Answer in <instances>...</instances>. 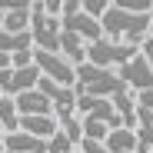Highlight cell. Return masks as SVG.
Wrapping results in <instances>:
<instances>
[{
  "instance_id": "12",
  "label": "cell",
  "mask_w": 153,
  "mask_h": 153,
  "mask_svg": "<svg viewBox=\"0 0 153 153\" xmlns=\"http://www.w3.org/2000/svg\"><path fill=\"white\" fill-rule=\"evenodd\" d=\"M57 130L73 143V150H76V143H80L83 140V130H80V117H67V120H60L57 123Z\"/></svg>"
},
{
  "instance_id": "15",
  "label": "cell",
  "mask_w": 153,
  "mask_h": 153,
  "mask_svg": "<svg viewBox=\"0 0 153 153\" xmlns=\"http://www.w3.org/2000/svg\"><path fill=\"white\" fill-rule=\"evenodd\" d=\"M70 150H73V143H70V140H67L60 130H57L53 137L47 140V153H70Z\"/></svg>"
},
{
  "instance_id": "11",
  "label": "cell",
  "mask_w": 153,
  "mask_h": 153,
  "mask_svg": "<svg viewBox=\"0 0 153 153\" xmlns=\"http://www.w3.org/2000/svg\"><path fill=\"white\" fill-rule=\"evenodd\" d=\"M0 130L4 133H17L20 130V117H17V107L10 97H0Z\"/></svg>"
},
{
  "instance_id": "9",
  "label": "cell",
  "mask_w": 153,
  "mask_h": 153,
  "mask_svg": "<svg viewBox=\"0 0 153 153\" xmlns=\"http://www.w3.org/2000/svg\"><path fill=\"white\" fill-rule=\"evenodd\" d=\"M0 30L7 33H27L30 30V4H17L4 13V23H0Z\"/></svg>"
},
{
  "instance_id": "18",
  "label": "cell",
  "mask_w": 153,
  "mask_h": 153,
  "mask_svg": "<svg viewBox=\"0 0 153 153\" xmlns=\"http://www.w3.org/2000/svg\"><path fill=\"white\" fill-rule=\"evenodd\" d=\"M76 150H80V153H107V146L97 143V140H80V143H76Z\"/></svg>"
},
{
  "instance_id": "16",
  "label": "cell",
  "mask_w": 153,
  "mask_h": 153,
  "mask_svg": "<svg viewBox=\"0 0 153 153\" xmlns=\"http://www.w3.org/2000/svg\"><path fill=\"white\" fill-rule=\"evenodd\" d=\"M10 67H13V70L33 67V47H30V50H17V53H10Z\"/></svg>"
},
{
  "instance_id": "19",
  "label": "cell",
  "mask_w": 153,
  "mask_h": 153,
  "mask_svg": "<svg viewBox=\"0 0 153 153\" xmlns=\"http://www.w3.org/2000/svg\"><path fill=\"white\" fill-rule=\"evenodd\" d=\"M143 57H146V63L153 67V50H146V53H143Z\"/></svg>"
},
{
  "instance_id": "7",
  "label": "cell",
  "mask_w": 153,
  "mask_h": 153,
  "mask_svg": "<svg viewBox=\"0 0 153 153\" xmlns=\"http://www.w3.org/2000/svg\"><path fill=\"white\" fill-rule=\"evenodd\" d=\"M60 57L76 70V67H80V63H87V43L80 40V37H73V33H60Z\"/></svg>"
},
{
  "instance_id": "14",
  "label": "cell",
  "mask_w": 153,
  "mask_h": 153,
  "mask_svg": "<svg viewBox=\"0 0 153 153\" xmlns=\"http://www.w3.org/2000/svg\"><path fill=\"white\" fill-rule=\"evenodd\" d=\"M107 7H110L107 0H83V4H80V10H83L90 20H97V23H100V17L107 13Z\"/></svg>"
},
{
  "instance_id": "21",
  "label": "cell",
  "mask_w": 153,
  "mask_h": 153,
  "mask_svg": "<svg viewBox=\"0 0 153 153\" xmlns=\"http://www.w3.org/2000/svg\"><path fill=\"white\" fill-rule=\"evenodd\" d=\"M0 137H4V130H0Z\"/></svg>"
},
{
  "instance_id": "3",
  "label": "cell",
  "mask_w": 153,
  "mask_h": 153,
  "mask_svg": "<svg viewBox=\"0 0 153 153\" xmlns=\"http://www.w3.org/2000/svg\"><path fill=\"white\" fill-rule=\"evenodd\" d=\"M137 53H140V47L117 43V40H107V37L87 43V63H90V67H103V70H113V67L130 63Z\"/></svg>"
},
{
  "instance_id": "20",
  "label": "cell",
  "mask_w": 153,
  "mask_h": 153,
  "mask_svg": "<svg viewBox=\"0 0 153 153\" xmlns=\"http://www.w3.org/2000/svg\"><path fill=\"white\" fill-rule=\"evenodd\" d=\"M0 153H4V143H0Z\"/></svg>"
},
{
  "instance_id": "22",
  "label": "cell",
  "mask_w": 153,
  "mask_h": 153,
  "mask_svg": "<svg viewBox=\"0 0 153 153\" xmlns=\"http://www.w3.org/2000/svg\"><path fill=\"white\" fill-rule=\"evenodd\" d=\"M4 153H7V150H4Z\"/></svg>"
},
{
  "instance_id": "6",
  "label": "cell",
  "mask_w": 153,
  "mask_h": 153,
  "mask_svg": "<svg viewBox=\"0 0 153 153\" xmlns=\"http://www.w3.org/2000/svg\"><path fill=\"white\" fill-rule=\"evenodd\" d=\"M13 107H17V117H53V107L47 103V97L40 90H27L13 97Z\"/></svg>"
},
{
  "instance_id": "17",
  "label": "cell",
  "mask_w": 153,
  "mask_h": 153,
  "mask_svg": "<svg viewBox=\"0 0 153 153\" xmlns=\"http://www.w3.org/2000/svg\"><path fill=\"white\" fill-rule=\"evenodd\" d=\"M133 100H137V107H140V110L153 113V90H143V93H133Z\"/></svg>"
},
{
  "instance_id": "10",
  "label": "cell",
  "mask_w": 153,
  "mask_h": 153,
  "mask_svg": "<svg viewBox=\"0 0 153 153\" xmlns=\"http://www.w3.org/2000/svg\"><path fill=\"white\" fill-rule=\"evenodd\" d=\"M103 146H107V153H133L137 150V133L133 130H110L107 133V140H103Z\"/></svg>"
},
{
  "instance_id": "5",
  "label": "cell",
  "mask_w": 153,
  "mask_h": 153,
  "mask_svg": "<svg viewBox=\"0 0 153 153\" xmlns=\"http://www.w3.org/2000/svg\"><path fill=\"white\" fill-rule=\"evenodd\" d=\"M33 67L40 70V76L53 80L60 87H73V67L60 57V53H43V50H33Z\"/></svg>"
},
{
  "instance_id": "1",
  "label": "cell",
  "mask_w": 153,
  "mask_h": 153,
  "mask_svg": "<svg viewBox=\"0 0 153 153\" xmlns=\"http://www.w3.org/2000/svg\"><path fill=\"white\" fill-rule=\"evenodd\" d=\"M150 20H153V13H126V10H117V7L110 4V7H107V13L100 17V30H103V37H107V40L140 47V43L146 40Z\"/></svg>"
},
{
  "instance_id": "2",
  "label": "cell",
  "mask_w": 153,
  "mask_h": 153,
  "mask_svg": "<svg viewBox=\"0 0 153 153\" xmlns=\"http://www.w3.org/2000/svg\"><path fill=\"white\" fill-rule=\"evenodd\" d=\"M126 87L120 83V76L113 70L103 67H90L80 63L73 70V93H87V97H100V100H113L117 93H123Z\"/></svg>"
},
{
  "instance_id": "8",
  "label": "cell",
  "mask_w": 153,
  "mask_h": 153,
  "mask_svg": "<svg viewBox=\"0 0 153 153\" xmlns=\"http://www.w3.org/2000/svg\"><path fill=\"white\" fill-rule=\"evenodd\" d=\"M20 133H30V137L47 143L57 133V120L53 117H20Z\"/></svg>"
},
{
  "instance_id": "4",
  "label": "cell",
  "mask_w": 153,
  "mask_h": 153,
  "mask_svg": "<svg viewBox=\"0 0 153 153\" xmlns=\"http://www.w3.org/2000/svg\"><path fill=\"white\" fill-rule=\"evenodd\" d=\"M120 83L130 90V93H143V90H153V67L146 63L143 53H137L130 63H123L120 67Z\"/></svg>"
},
{
  "instance_id": "13",
  "label": "cell",
  "mask_w": 153,
  "mask_h": 153,
  "mask_svg": "<svg viewBox=\"0 0 153 153\" xmlns=\"http://www.w3.org/2000/svg\"><path fill=\"white\" fill-rule=\"evenodd\" d=\"M113 7L126 13H153V0H113Z\"/></svg>"
}]
</instances>
